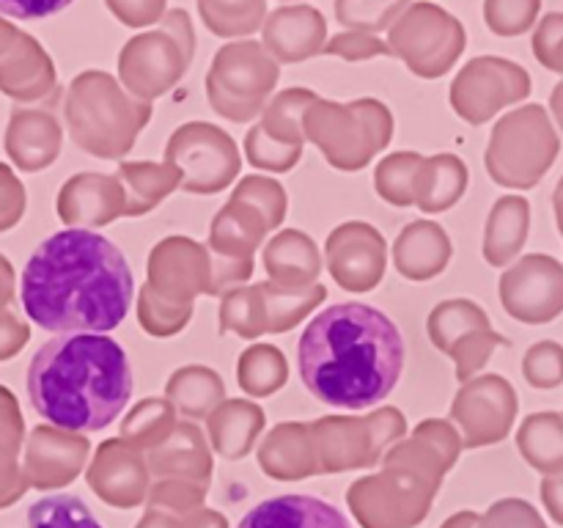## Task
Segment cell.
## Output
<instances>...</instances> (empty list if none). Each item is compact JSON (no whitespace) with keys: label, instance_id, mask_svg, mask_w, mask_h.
Returning a JSON list of instances; mask_svg holds the SVG:
<instances>
[{"label":"cell","instance_id":"1","mask_svg":"<svg viewBox=\"0 0 563 528\" xmlns=\"http://www.w3.org/2000/svg\"><path fill=\"white\" fill-rule=\"evenodd\" d=\"M135 278L115 242L91 229H64L22 267L20 300L33 324L55 336L108 333L126 319Z\"/></svg>","mask_w":563,"mask_h":528},{"label":"cell","instance_id":"2","mask_svg":"<svg viewBox=\"0 0 563 528\" xmlns=\"http://www.w3.org/2000/svg\"><path fill=\"white\" fill-rule=\"evenodd\" d=\"M399 324L366 302H339L308 322L297 366L308 394L341 410H366L399 385L405 372Z\"/></svg>","mask_w":563,"mask_h":528},{"label":"cell","instance_id":"3","mask_svg":"<svg viewBox=\"0 0 563 528\" xmlns=\"http://www.w3.org/2000/svg\"><path fill=\"white\" fill-rule=\"evenodd\" d=\"M25 388L33 410L53 427L99 432L124 413L132 366L113 336L64 333L38 346Z\"/></svg>","mask_w":563,"mask_h":528},{"label":"cell","instance_id":"4","mask_svg":"<svg viewBox=\"0 0 563 528\" xmlns=\"http://www.w3.org/2000/svg\"><path fill=\"white\" fill-rule=\"evenodd\" d=\"M236 528H352L339 506L306 493L275 495L253 506Z\"/></svg>","mask_w":563,"mask_h":528},{"label":"cell","instance_id":"5","mask_svg":"<svg viewBox=\"0 0 563 528\" xmlns=\"http://www.w3.org/2000/svg\"><path fill=\"white\" fill-rule=\"evenodd\" d=\"M27 528H104L88 504L71 493L38 498L27 509Z\"/></svg>","mask_w":563,"mask_h":528},{"label":"cell","instance_id":"6","mask_svg":"<svg viewBox=\"0 0 563 528\" xmlns=\"http://www.w3.org/2000/svg\"><path fill=\"white\" fill-rule=\"evenodd\" d=\"M542 0H487V20L495 33H522L533 25Z\"/></svg>","mask_w":563,"mask_h":528},{"label":"cell","instance_id":"7","mask_svg":"<svg viewBox=\"0 0 563 528\" xmlns=\"http://www.w3.org/2000/svg\"><path fill=\"white\" fill-rule=\"evenodd\" d=\"M537 58L548 69L563 72V14H548L539 25L537 38H533Z\"/></svg>","mask_w":563,"mask_h":528},{"label":"cell","instance_id":"8","mask_svg":"<svg viewBox=\"0 0 563 528\" xmlns=\"http://www.w3.org/2000/svg\"><path fill=\"white\" fill-rule=\"evenodd\" d=\"M71 0H0V14L14 20H44L64 11Z\"/></svg>","mask_w":563,"mask_h":528},{"label":"cell","instance_id":"9","mask_svg":"<svg viewBox=\"0 0 563 528\" xmlns=\"http://www.w3.org/2000/svg\"><path fill=\"white\" fill-rule=\"evenodd\" d=\"M234 11L253 16L262 11V0H203V14L209 16V25H214L220 16H234Z\"/></svg>","mask_w":563,"mask_h":528},{"label":"cell","instance_id":"10","mask_svg":"<svg viewBox=\"0 0 563 528\" xmlns=\"http://www.w3.org/2000/svg\"><path fill=\"white\" fill-rule=\"evenodd\" d=\"M544 501H548L550 512L555 520L563 522V482H548L544 484Z\"/></svg>","mask_w":563,"mask_h":528},{"label":"cell","instance_id":"11","mask_svg":"<svg viewBox=\"0 0 563 528\" xmlns=\"http://www.w3.org/2000/svg\"><path fill=\"white\" fill-rule=\"evenodd\" d=\"M553 110H555V116H559V121L563 127V82L559 88H555V94H553Z\"/></svg>","mask_w":563,"mask_h":528},{"label":"cell","instance_id":"12","mask_svg":"<svg viewBox=\"0 0 563 528\" xmlns=\"http://www.w3.org/2000/svg\"><path fill=\"white\" fill-rule=\"evenodd\" d=\"M559 212H561V231H563V182L559 187Z\"/></svg>","mask_w":563,"mask_h":528}]
</instances>
